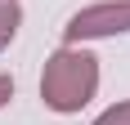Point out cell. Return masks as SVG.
<instances>
[{"label":"cell","instance_id":"cell-1","mask_svg":"<svg viewBox=\"0 0 130 125\" xmlns=\"http://www.w3.org/2000/svg\"><path fill=\"white\" fill-rule=\"evenodd\" d=\"M99 54L90 45H58L40 67V103L54 116H76L99 94Z\"/></svg>","mask_w":130,"mask_h":125},{"label":"cell","instance_id":"cell-2","mask_svg":"<svg viewBox=\"0 0 130 125\" xmlns=\"http://www.w3.org/2000/svg\"><path fill=\"white\" fill-rule=\"evenodd\" d=\"M130 31V0H99L85 5L63 23V45H94Z\"/></svg>","mask_w":130,"mask_h":125},{"label":"cell","instance_id":"cell-3","mask_svg":"<svg viewBox=\"0 0 130 125\" xmlns=\"http://www.w3.org/2000/svg\"><path fill=\"white\" fill-rule=\"evenodd\" d=\"M18 27H23V5L18 0H0V54L18 40Z\"/></svg>","mask_w":130,"mask_h":125},{"label":"cell","instance_id":"cell-4","mask_svg":"<svg viewBox=\"0 0 130 125\" xmlns=\"http://www.w3.org/2000/svg\"><path fill=\"white\" fill-rule=\"evenodd\" d=\"M90 125H130V98H121V103H112V107H103Z\"/></svg>","mask_w":130,"mask_h":125},{"label":"cell","instance_id":"cell-5","mask_svg":"<svg viewBox=\"0 0 130 125\" xmlns=\"http://www.w3.org/2000/svg\"><path fill=\"white\" fill-rule=\"evenodd\" d=\"M13 89H18V85H13V76H9V72H0V112L13 103Z\"/></svg>","mask_w":130,"mask_h":125}]
</instances>
